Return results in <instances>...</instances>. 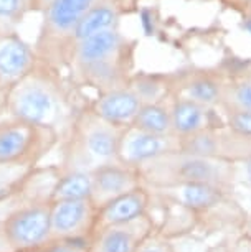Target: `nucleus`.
Returning a JSON list of instances; mask_svg holds the SVG:
<instances>
[{
  "label": "nucleus",
  "instance_id": "28",
  "mask_svg": "<svg viewBox=\"0 0 251 252\" xmlns=\"http://www.w3.org/2000/svg\"><path fill=\"white\" fill-rule=\"evenodd\" d=\"M142 27H144V30L147 35H152L154 33V23H152V13L149 12H142Z\"/></svg>",
  "mask_w": 251,
  "mask_h": 252
},
{
  "label": "nucleus",
  "instance_id": "36",
  "mask_svg": "<svg viewBox=\"0 0 251 252\" xmlns=\"http://www.w3.org/2000/svg\"><path fill=\"white\" fill-rule=\"evenodd\" d=\"M250 7H251V3H250Z\"/></svg>",
  "mask_w": 251,
  "mask_h": 252
},
{
  "label": "nucleus",
  "instance_id": "14",
  "mask_svg": "<svg viewBox=\"0 0 251 252\" xmlns=\"http://www.w3.org/2000/svg\"><path fill=\"white\" fill-rule=\"evenodd\" d=\"M117 20H119V12H117L114 3L108 2V0H101V2L94 3L81 17V20L78 22L76 28H74L73 43L96 35L99 32L114 30L117 27Z\"/></svg>",
  "mask_w": 251,
  "mask_h": 252
},
{
  "label": "nucleus",
  "instance_id": "32",
  "mask_svg": "<svg viewBox=\"0 0 251 252\" xmlns=\"http://www.w3.org/2000/svg\"><path fill=\"white\" fill-rule=\"evenodd\" d=\"M238 2H241V3H251V0H238Z\"/></svg>",
  "mask_w": 251,
  "mask_h": 252
},
{
  "label": "nucleus",
  "instance_id": "19",
  "mask_svg": "<svg viewBox=\"0 0 251 252\" xmlns=\"http://www.w3.org/2000/svg\"><path fill=\"white\" fill-rule=\"evenodd\" d=\"M228 126L233 134L251 139V111L233 109L228 116Z\"/></svg>",
  "mask_w": 251,
  "mask_h": 252
},
{
  "label": "nucleus",
  "instance_id": "34",
  "mask_svg": "<svg viewBox=\"0 0 251 252\" xmlns=\"http://www.w3.org/2000/svg\"><path fill=\"white\" fill-rule=\"evenodd\" d=\"M2 89H3V86H2V81H0V91H2Z\"/></svg>",
  "mask_w": 251,
  "mask_h": 252
},
{
  "label": "nucleus",
  "instance_id": "4",
  "mask_svg": "<svg viewBox=\"0 0 251 252\" xmlns=\"http://www.w3.org/2000/svg\"><path fill=\"white\" fill-rule=\"evenodd\" d=\"M60 139L61 135L50 127L7 116L0 121V165L33 168Z\"/></svg>",
  "mask_w": 251,
  "mask_h": 252
},
{
  "label": "nucleus",
  "instance_id": "2",
  "mask_svg": "<svg viewBox=\"0 0 251 252\" xmlns=\"http://www.w3.org/2000/svg\"><path fill=\"white\" fill-rule=\"evenodd\" d=\"M122 130L94 114L93 109L76 112L65 135L68 140L60 168L93 172L104 163L119 160L117 152Z\"/></svg>",
  "mask_w": 251,
  "mask_h": 252
},
{
  "label": "nucleus",
  "instance_id": "7",
  "mask_svg": "<svg viewBox=\"0 0 251 252\" xmlns=\"http://www.w3.org/2000/svg\"><path fill=\"white\" fill-rule=\"evenodd\" d=\"M180 144L182 139L175 134H152L129 126L121 134L117 158L122 163L139 168L157 157L180 150Z\"/></svg>",
  "mask_w": 251,
  "mask_h": 252
},
{
  "label": "nucleus",
  "instance_id": "35",
  "mask_svg": "<svg viewBox=\"0 0 251 252\" xmlns=\"http://www.w3.org/2000/svg\"><path fill=\"white\" fill-rule=\"evenodd\" d=\"M91 252H101V251H93V249H91Z\"/></svg>",
  "mask_w": 251,
  "mask_h": 252
},
{
  "label": "nucleus",
  "instance_id": "20",
  "mask_svg": "<svg viewBox=\"0 0 251 252\" xmlns=\"http://www.w3.org/2000/svg\"><path fill=\"white\" fill-rule=\"evenodd\" d=\"M136 252H175V247L172 239L154 231L141 242Z\"/></svg>",
  "mask_w": 251,
  "mask_h": 252
},
{
  "label": "nucleus",
  "instance_id": "3",
  "mask_svg": "<svg viewBox=\"0 0 251 252\" xmlns=\"http://www.w3.org/2000/svg\"><path fill=\"white\" fill-rule=\"evenodd\" d=\"M142 185L169 188L182 183H213L228 189L233 182V163L223 158L175 150L141 165Z\"/></svg>",
  "mask_w": 251,
  "mask_h": 252
},
{
  "label": "nucleus",
  "instance_id": "11",
  "mask_svg": "<svg viewBox=\"0 0 251 252\" xmlns=\"http://www.w3.org/2000/svg\"><path fill=\"white\" fill-rule=\"evenodd\" d=\"M150 201H152V196L149 193V188L142 185L132 191H127L111 199V201L104 203L103 206L98 208L96 229L139 220V218L147 215Z\"/></svg>",
  "mask_w": 251,
  "mask_h": 252
},
{
  "label": "nucleus",
  "instance_id": "37",
  "mask_svg": "<svg viewBox=\"0 0 251 252\" xmlns=\"http://www.w3.org/2000/svg\"><path fill=\"white\" fill-rule=\"evenodd\" d=\"M250 232H251V231H250Z\"/></svg>",
  "mask_w": 251,
  "mask_h": 252
},
{
  "label": "nucleus",
  "instance_id": "13",
  "mask_svg": "<svg viewBox=\"0 0 251 252\" xmlns=\"http://www.w3.org/2000/svg\"><path fill=\"white\" fill-rule=\"evenodd\" d=\"M170 201L185 206L197 215L218 208L225 201L228 189L213 183H182L169 188H157Z\"/></svg>",
  "mask_w": 251,
  "mask_h": 252
},
{
  "label": "nucleus",
  "instance_id": "30",
  "mask_svg": "<svg viewBox=\"0 0 251 252\" xmlns=\"http://www.w3.org/2000/svg\"><path fill=\"white\" fill-rule=\"evenodd\" d=\"M243 28H245V30L248 32V33H251V17H250V18H246V20L243 22Z\"/></svg>",
  "mask_w": 251,
  "mask_h": 252
},
{
  "label": "nucleus",
  "instance_id": "27",
  "mask_svg": "<svg viewBox=\"0 0 251 252\" xmlns=\"http://www.w3.org/2000/svg\"><path fill=\"white\" fill-rule=\"evenodd\" d=\"M55 0H32L30 5H28V12H38L43 13L46 8H48Z\"/></svg>",
  "mask_w": 251,
  "mask_h": 252
},
{
  "label": "nucleus",
  "instance_id": "24",
  "mask_svg": "<svg viewBox=\"0 0 251 252\" xmlns=\"http://www.w3.org/2000/svg\"><path fill=\"white\" fill-rule=\"evenodd\" d=\"M233 252H251V232L245 231L233 239Z\"/></svg>",
  "mask_w": 251,
  "mask_h": 252
},
{
  "label": "nucleus",
  "instance_id": "10",
  "mask_svg": "<svg viewBox=\"0 0 251 252\" xmlns=\"http://www.w3.org/2000/svg\"><path fill=\"white\" fill-rule=\"evenodd\" d=\"M150 232H154V224L145 215L139 220L96 229L89 247L101 252H136Z\"/></svg>",
  "mask_w": 251,
  "mask_h": 252
},
{
  "label": "nucleus",
  "instance_id": "15",
  "mask_svg": "<svg viewBox=\"0 0 251 252\" xmlns=\"http://www.w3.org/2000/svg\"><path fill=\"white\" fill-rule=\"evenodd\" d=\"M172 132L175 135L188 137L207 130V107L192 99H180L170 109Z\"/></svg>",
  "mask_w": 251,
  "mask_h": 252
},
{
  "label": "nucleus",
  "instance_id": "33",
  "mask_svg": "<svg viewBox=\"0 0 251 252\" xmlns=\"http://www.w3.org/2000/svg\"><path fill=\"white\" fill-rule=\"evenodd\" d=\"M30 2H32V0H25V3H27V12H28V5H30Z\"/></svg>",
  "mask_w": 251,
  "mask_h": 252
},
{
  "label": "nucleus",
  "instance_id": "18",
  "mask_svg": "<svg viewBox=\"0 0 251 252\" xmlns=\"http://www.w3.org/2000/svg\"><path fill=\"white\" fill-rule=\"evenodd\" d=\"M188 99L195 101L202 106H212L220 99V86L210 78H197L188 83L187 86Z\"/></svg>",
  "mask_w": 251,
  "mask_h": 252
},
{
  "label": "nucleus",
  "instance_id": "1",
  "mask_svg": "<svg viewBox=\"0 0 251 252\" xmlns=\"http://www.w3.org/2000/svg\"><path fill=\"white\" fill-rule=\"evenodd\" d=\"M3 112L66 135L74 112L56 66L40 60L35 69L3 89Z\"/></svg>",
  "mask_w": 251,
  "mask_h": 252
},
{
  "label": "nucleus",
  "instance_id": "9",
  "mask_svg": "<svg viewBox=\"0 0 251 252\" xmlns=\"http://www.w3.org/2000/svg\"><path fill=\"white\" fill-rule=\"evenodd\" d=\"M40 63V56L15 32H0V81L3 89L30 73Z\"/></svg>",
  "mask_w": 251,
  "mask_h": 252
},
{
  "label": "nucleus",
  "instance_id": "22",
  "mask_svg": "<svg viewBox=\"0 0 251 252\" xmlns=\"http://www.w3.org/2000/svg\"><path fill=\"white\" fill-rule=\"evenodd\" d=\"M35 252H91L88 241H50Z\"/></svg>",
  "mask_w": 251,
  "mask_h": 252
},
{
  "label": "nucleus",
  "instance_id": "17",
  "mask_svg": "<svg viewBox=\"0 0 251 252\" xmlns=\"http://www.w3.org/2000/svg\"><path fill=\"white\" fill-rule=\"evenodd\" d=\"M131 126L152 134H174L170 109L159 102H142Z\"/></svg>",
  "mask_w": 251,
  "mask_h": 252
},
{
  "label": "nucleus",
  "instance_id": "31",
  "mask_svg": "<svg viewBox=\"0 0 251 252\" xmlns=\"http://www.w3.org/2000/svg\"><path fill=\"white\" fill-rule=\"evenodd\" d=\"M0 111H3V89L0 91Z\"/></svg>",
  "mask_w": 251,
  "mask_h": 252
},
{
  "label": "nucleus",
  "instance_id": "23",
  "mask_svg": "<svg viewBox=\"0 0 251 252\" xmlns=\"http://www.w3.org/2000/svg\"><path fill=\"white\" fill-rule=\"evenodd\" d=\"M235 109H245L251 111V81H243L233 91Z\"/></svg>",
  "mask_w": 251,
  "mask_h": 252
},
{
  "label": "nucleus",
  "instance_id": "6",
  "mask_svg": "<svg viewBox=\"0 0 251 252\" xmlns=\"http://www.w3.org/2000/svg\"><path fill=\"white\" fill-rule=\"evenodd\" d=\"M98 208L91 198L55 199L50 203L51 241H91Z\"/></svg>",
  "mask_w": 251,
  "mask_h": 252
},
{
  "label": "nucleus",
  "instance_id": "8",
  "mask_svg": "<svg viewBox=\"0 0 251 252\" xmlns=\"http://www.w3.org/2000/svg\"><path fill=\"white\" fill-rule=\"evenodd\" d=\"M93 191L91 201L96 208L111 201L121 194L142 187V178L139 170L116 160L111 163H104L91 172Z\"/></svg>",
  "mask_w": 251,
  "mask_h": 252
},
{
  "label": "nucleus",
  "instance_id": "12",
  "mask_svg": "<svg viewBox=\"0 0 251 252\" xmlns=\"http://www.w3.org/2000/svg\"><path fill=\"white\" fill-rule=\"evenodd\" d=\"M141 106L142 101L131 88H119L101 93V96L94 101L91 109L106 122L126 129L134 122V117L139 112Z\"/></svg>",
  "mask_w": 251,
  "mask_h": 252
},
{
  "label": "nucleus",
  "instance_id": "29",
  "mask_svg": "<svg viewBox=\"0 0 251 252\" xmlns=\"http://www.w3.org/2000/svg\"><path fill=\"white\" fill-rule=\"evenodd\" d=\"M243 170H245V180L246 183L251 187V155L246 157V158L243 160Z\"/></svg>",
  "mask_w": 251,
  "mask_h": 252
},
{
  "label": "nucleus",
  "instance_id": "21",
  "mask_svg": "<svg viewBox=\"0 0 251 252\" xmlns=\"http://www.w3.org/2000/svg\"><path fill=\"white\" fill-rule=\"evenodd\" d=\"M25 13H28L25 0H0V22L15 23Z\"/></svg>",
  "mask_w": 251,
  "mask_h": 252
},
{
  "label": "nucleus",
  "instance_id": "25",
  "mask_svg": "<svg viewBox=\"0 0 251 252\" xmlns=\"http://www.w3.org/2000/svg\"><path fill=\"white\" fill-rule=\"evenodd\" d=\"M203 252H233V241L221 239L218 242H215V244L207 246Z\"/></svg>",
  "mask_w": 251,
  "mask_h": 252
},
{
  "label": "nucleus",
  "instance_id": "26",
  "mask_svg": "<svg viewBox=\"0 0 251 252\" xmlns=\"http://www.w3.org/2000/svg\"><path fill=\"white\" fill-rule=\"evenodd\" d=\"M0 252H15L13 246L10 244V241H8L5 229H3L2 220H0Z\"/></svg>",
  "mask_w": 251,
  "mask_h": 252
},
{
  "label": "nucleus",
  "instance_id": "16",
  "mask_svg": "<svg viewBox=\"0 0 251 252\" xmlns=\"http://www.w3.org/2000/svg\"><path fill=\"white\" fill-rule=\"evenodd\" d=\"M93 177L91 172L84 170H61L60 178L53 189L55 199H84L91 198Z\"/></svg>",
  "mask_w": 251,
  "mask_h": 252
},
{
  "label": "nucleus",
  "instance_id": "5",
  "mask_svg": "<svg viewBox=\"0 0 251 252\" xmlns=\"http://www.w3.org/2000/svg\"><path fill=\"white\" fill-rule=\"evenodd\" d=\"M2 222L15 252H35L51 241L50 203L18 204Z\"/></svg>",
  "mask_w": 251,
  "mask_h": 252
}]
</instances>
